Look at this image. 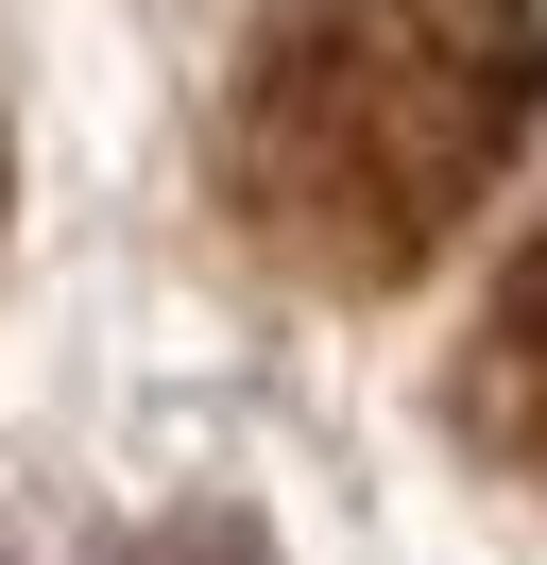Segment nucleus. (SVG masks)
Segmentation results:
<instances>
[{"label": "nucleus", "instance_id": "f257e3e1", "mask_svg": "<svg viewBox=\"0 0 547 565\" xmlns=\"http://www.w3.org/2000/svg\"><path fill=\"white\" fill-rule=\"evenodd\" d=\"M547 104V0H257L223 206L291 291H410Z\"/></svg>", "mask_w": 547, "mask_h": 565}, {"label": "nucleus", "instance_id": "f03ea898", "mask_svg": "<svg viewBox=\"0 0 547 565\" xmlns=\"http://www.w3.org/2000/svg\"><path fill=\"white\" fill-rule=\"evenodd\" d=\"M462 360H479V377H462L479 446L547 480V223L513 241V275H496V309H479V343H462Z\"/></svg>", "mask_w": 547, "mask_h": 565}]
</instances>
